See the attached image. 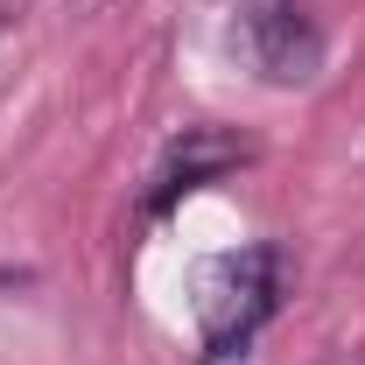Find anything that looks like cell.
<instances>
[{"label":"cell","instance_id":"7a4b0ae2","mask_svg":"<svg viewBox=\"0 0 365 365\" xmlns=\"http://www.w3.org/2000/svg\"><path fill=\"white\" fill-rule=\"evenodd\" d=\"M232 43H239V56L267 85H309L317 63H323V36H317V21H309L302 0H246Z\"/></svg>","mask_w":365,"mask_h":365},{"label":"cell","instance_id":"3957f363","mask_svg":"<svg viewBox=\"0 0 365 365\" xmlns=\"http://www.w3.org/2000/svg\"><path fill=\"white\" fill-rule=\"evenodd\" d=\"M239 162H253V148L225 127H182V140H169V155H162V169H155V190H148V211H169L176 197L190 190H204V182L232 176Z\"/></svg>","mask_w":365,"mask_h":365},{"label":"cell","instance_id":"277c9868","mask_svg":"<svg viewBox=\"0 0 365 365\" xmlns=\"http://www.w3.org/2000/svg\"><path fill=\"white\" fill-rule=\"evenodd\" d=\"M78 7H106V0H78Z\"/></svg>","mask_w":365,"mask_h":365},{"label":"cell","instance_id":"6da1fadb","mask_svg":"<svg viewBox=\"0 0 365 365\" xmlns=\"http://www.w3.org/2000/svg\"><path fill=\"white\" fill-rule=\"evenodd\" d=\"M281 281H288L281 246H246V253H225L197 274V323H204L211 359H232L253 344V330L281 309Z\"/></svg>","mask_w":365,"mask_h":365}]
</instances>
